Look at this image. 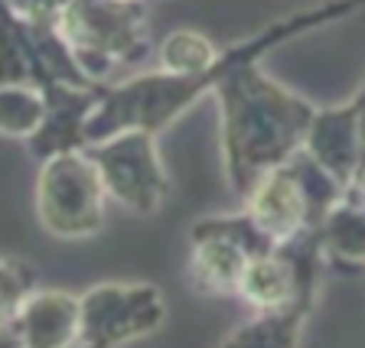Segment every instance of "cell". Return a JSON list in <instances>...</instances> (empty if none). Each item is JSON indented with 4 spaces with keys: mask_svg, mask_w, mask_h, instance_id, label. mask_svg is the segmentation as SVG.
Listing matches in <instances>:
<instances>
[{
    "mask_svg": "<svg viewBox=\"0 0 365 348\" xmlns=\"http://www.w3.org/2000/svg\"><path fill=\"white\" fill-rule=\"evenodd\" d=\"M219 46L205 36L202 30H173L160 39L157 46V68L173 72V75H199L219 59Z\"/></svg>",
    "mask_w": 365,
    "mask_h": 348,
    "instance_id": "obj_14",
    "label": "cell"
},
{
    "mask_svg": "<svg viewBox=\"0 0 365 348\" xmlns=\"http://www.w3.org/2000/svg\"><path fill=\"white\" fill-rule=\"evenodd\" d=\"M167 296L147 280H108L82 293L78 345L114 348L160 332L167 322Z\"/></svg>",
    "mask_w": 365,
    "mask_h": 348,
    "instance_id": "obj_5",
    "label": "cell"
},
{
    "mask_svg": "<svg viewBox=\"0 0 365 348\" xmlns=\"http://www.w3.org/2000/svg\"><path fill=\"white\" fill-rule=\"evenodd\" d=\"M82 332V293L33 290L16 312L10 339L26 348H68Z\"/></svg>",
    "mask_w": 365,
    "mask_h": 348,
    "instance_id": "obj_9",
    "label": "cell"
},
{
    "mask_svg": "<svg viewBox=\"0 0 365 348\" xmlns=\"http://www.w3.org/2000/svg\"><path fill=\"white\" fill-rule=\"evenodd\" d=\"M313 310L307 306H281V310H255V316L245 319L242 326L222 335V345H271V348H290L300 345L307 329V319Z\"/></svg>",
    "mask_w": 365,
    "mask_h": 348,
    "instance_id": "obj_13",
    "label": "cell"
},
{
    "mask_svg": "<svg viewBox=\"0 0 365 348\" xmlns=\"http://www.w3.org/2000/svg\"><path fill=\"white\" fill-rule=\"evenodd\" d=\"M251 254L235 244L232 238L212 235V231H192L190 228V260H186V277L190 287L205 300H228L238 296L245 267Z\"/></svg>",
    "mask_w": 365,
    "mask_h": 348,
    "instance_id": "obj_11",
    "label": "cell"
},
{
    "mask_svg": "<svg viewBox=\"0 0 365 348\" xmlns=\"http://www.w3.org/2000/svg\"><path fill=\"white\" fill-rule=\"evenodd\" d=\"M46 117V98L36 85H0V137L30 140Z\"/></svg>",
    "mask_w": 365,
    "mask_h": 348,
    "instance_id": "obj_15",
    "label": "cell"
},
{
    "mask_svg": "<svg viewBox=\"0 0 365 348\" xmlns=\"http://www.w3.org/2000/svg\"><path fill=\"white\" fill-rule=\"evenodd\" d=\"M4 4L20 10V14H26V16H56L62 0H4Z\"/></svg>",
    "mask_w": 365,
    "mask_h": 348,
    "instance_id": "obj_17",
    "label": "cell"
},
{
    "mask_svg": "<svg viewBox=\"0 0 365 348\" xmlns=\"http://www.w3.org/2000/svg\"><path fill=\"white\" fill-rule=\"evenodd\" d=\"M242 209L277 244L297 238L307 228H319L307 179L300 173V167L294 163V157L281 167L264 169L251 182V189L242 196Z\"/></svg>",
    "mask_w": 365,
    "mask_h": 348,
    "instance_id": "obj_7",
    "label": "cell"
},
{
    "mask_svg": "<svg viewBox=\"0 0 365 348\" xmlns=\"http://www.w3.org/2000/svg\"><path fill=\"white\" fill-rule=\"evenodd\" d=\"M219 101V147L228 189L238 199L264 169L304 150L317 105L290 91L261 59L232 68L212 91Z\"/></svg>",
    "mask_w": 365,
    "mask_h": 348,
    "instance_id": "obj_2",
    "label": "cell"
},
{
    "mask_svg": "<svg viewBox=\"0 0 365 348\" xmlns=\"http://www.w3.org/2000/svg\"><path fill=\"white\" fill-rule=\"evenodd\" d=\"M319 241L327 260L346 270H365V209L342 196L319 221Z\"/></svg>",
    "mask_w": 365,
    "mask_h": 348,
    "instance_id": "obj_12",
    "label": "cell"
},
{
    "mask_svg": "<svg viewBox=\"0 0 365 348\" xmlns=\"http://www.w3.org/2000/svg\"><path fill=\"white\" fill-rule=\"evenodd\" d=\"M85 150L98 163L108 196L134 215L160 212L170 199V173L163 167L157 134L150 130H121Z\"/></svg>",
    "mask_w": 365,
    "mask_h": 348,
    "instance_id": "obj_6",
    "label": "cell"
},
{
    "mask_svg": "<svg viewBox=\"0 0 365 348\" xmlns=\"http://www.w3.org/2000/svg\"><path fill=\"white\" fill-rule=\"evenodd\" d=\"M36 290V270L26 260L0 254V339H10V326H14L16 312H20L23 300Z\"/></svg>",
    "mask_w": 365,
    "mask_h": 348,
    "instance_id": "obj_16",
    "label": "cell"
},
{
    "mask_svg": "<svg viewBox=\"0 0 365 348\" xmlns=\"http://www.w3.org/2000/svg\"><path fill=\"white\" fill-rule=\"evenodd\" d=\"M346 199L356 205H362L365 209V163L356 169V176L349 179V186H346Z\"/></svg>",
    "mask_w": 365,
    "mask_h": 348,
    "instance_id": "obj_18",
    "label": "cell"
},
{
    "mask_svg": "<svg viewBox=\"0 0 365 348\" xmlns=\"http://www.w3.org/2000/svg\"><path fill=\"white\" fill-rule=\"evenodd\" d=\"M56 26L91 82H105L114 65L140 62L153 49L147 0H62Z\"/></svg>",
    "mask_w": 365,
    "mask_h": 348,
    "instance_id": "obj_3",
    "label": "cell"
},
{
    "mask_svg": "<svg viewBox=\"0 0 365 348\" xmlns=\"http://www.w3.org/2000/svg\"><path fill=\"white\" fill-rule=\"evenodd\" d=\"M108 189L88 150H68L39 159L36 218L56 241H88L105 231Z\"/></svg>",
    "mask_w": 365,
    "mask_h": 348,
    "instance_id": "obj_4",
    "label": "cell"
},
{
    "mask_svg": "<svg viewBox=\"0 0 365 348\" xmlns=\"http://www.w3.org/2000/svg\"><path fill=\"white\" fill-rule=\"evenodd\" d=\"M105 82L91 85H68V82H49L43 85L46 98V117L39 130L23 140L33 159H46L56 153L85 150L88 147V121L98 111L105 98Z\"/></svg>",
    "mask_w": 365,
    "mask_h": 348,
    "instance_id": "obj_8",
    "label": "cell"
},
{
    "mask_svg": "<svg viewBox=\"0 0 365 348\" xmlns=\"http://www.w3.org/2000/svg\"><path fill=\"white\" fill-rule=\"evenodd\" d=\"M304 150L319 167L333 173L342 186H349L356 169L362 167V137H359V105L356 98L342 105L317 107L313 124L307 130Z\"/></svg>",
    "mask_w": 365,
    "mask_h": 348,
    "instance_id": "obj_10",
    "label": "cell"
},
{
    "mask_svg": "<svg viewBox=\"0 0 365 348\" xmlns=\"http://www.w3.org/2000/svg\"><path fill=\"white\" fill-rule=\"evenodd\" d=\"M362 10H365V0H323L317 7H304L290 16L267 23L261 33L222 49L219 59L205 72H199V75H173V72L157 68V72H144V75L108 85L98 111L91 114L88 121V144H98L105 137L121 134V130H130V127L150 130V134L160 137L170 124L180 121L192 105H199L205 95H212L232 68L255 59H264L267 53L281 49L290 39H300L307 33H317L339 20H349V16L362 14Z\"/></svg>",
    "mask_w": 365,
    "mask_h": 348,
    "instance_id": "obj_1",
    "label": "cell"
},
{
    "mask_svg": "<svg viewBox=\"0 0 365 348\" xmlns=\"http://www.w3.org/2000/svg\"><path fill=\"white\" fill-rule=\"evenodd\" d=\"M352 98H356V105H359V137H362V163H365V78Z\"/></svg>",
    "mask_w": 365,
    "mask_h": 348,
    "instance_id": "obj_19",
    "label": "cell"
}]
</instances>
